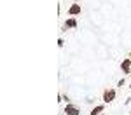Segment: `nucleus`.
Returning a JSON list of instances; mask_svg holds the SVG:
<instances>
[{"label":"nucleus","instance_id":"39448f33","mask_svg":"<svg viewBox=\"0 0 131 115\" xmlns=\"http://www.w3.org/2000/svg\"><path fill=\"white\" fill-rule=\"evenodd\" d=\"M77 26H79L77 18H67V21L63 23V28H65V30H75Z\"/></svg>","mask_w":131,"mask_h":115},{"label":"nucleus","instance_id":"7ed1b4c3","mask_svg":"<svg viewBox=\"0 0 131 115\" xmlns=\"http://www.w3.org/2000/svg\"><path fill=\"white\" fill-rule=\"evenodd\" d=\"M63 113H65V115H81V110H79L75 105L67 103V105H65V108H63Z\"/></svg>","mask_w":131,"mask_h":115},{"label":"nucleus","instance_id":"9d476101","mask_svg":"<svg viewBox=\"0 0 131 115\" xmlns=\"http://www.w3.org/2000/svg\"><path fill=\"white\" fill-rule=\"evenodd\" d=\"M129 89H131V84H129Z\"/></svg>","mask_w":131,"mask_h":115},{"label":"nucleus","instance_id":"1a4fd4ad","mask_svg":"<svg viewBox=\"0 0 131 115\" xmlns=\"http://www.w3.org/2000/svg\"><path fill=\"white\" fill-rule=\"evenodd\" d=\"M128 58H131V52H128Z\"/></svg>","mask_w":131,"mask_h":115},{"label":"nucleus","instance_id":"6e6552de","mask_svg":"<svg viewBox=\"0 0 131 115\" xmlns=\"http://www.w3.org/2000/svg\"><path fill=\"white\" fill-rule=\"evenodd\" d=\"M124 84H126V82H124V79H121V80H119V84H117V85H119V87H122V85H124Z\"/></svg>","mask_w":131,"mask_h":115},{"label":"nucleus","instance_id":"f257e3e1","mask_svg":"<svg viewBox=\"0 0 131 115\" xmlns=\"http://www.w3.org/2000/svg\"><path fill=\"white\" fill-rule=\"evenodd\" d=\"M115 96H117V91L114 89V87H105L103 89V93H101V101L105 105L112 103L114 99H115Z\"/></svg>","mask_w":131,"mask_h":115},{"label":"nucleus","instance_id":"423d86ee","mask_svg":"<svg viewBox=\"0 0 131 115\" xmlns=\"http://www.w3.org/2000/svg\"><path fill=\"white\" fill-rule=\"evenodd\" d=\"M103 112H105V103L93 106V108H91V112H89V115H101Z\"/></svg>","mask_w":131,"mask_h":115},{"label":"nucleus","instance_id":"20e7f679","mask_svg":"<svg viewBox=\"0 0 131 115\" xmlns=\"http://www.w3.org/2000/svg\"><path fill=\"white\" fill-rule=\"evenodd\" d=\"M121 70L124 75H129L131 73V58H122V61H121Z\"/></svg>","mask_w":131,"mask_h":115},{"label":"nucleus","instance_id":"9b49d317","mask_svg":"<svg viewBox=\"0 0 131 115\" xmlns=\"http://www.w3.org/2000/svg\"><path fill=\"white\" fill-rule=\"evenodd\" d=\"M101 115H103V113H101Z\"/></svg>","mask_w":131,"mask_h":115},{"label":"nucleus","instance_id":"f03ea898","mask_svg":"<svg viewBox=\"0 0 131 115\" xmlns=\"http://www.w3.org/2000/svg\"><path fill=\"white\" fill-rule=\"evenodd\" d=\"M67 14H68L70 18H77V16H81V14H82V5L79 4V2H73L70 7H68Z\"/></svg>","mask_w":131,"mask_h":115},{"label":"nucleus","instance_id":"0eeeda50","mask_svg":"<svg viewBox=\"0 0 131 115\" xmlns=\"http://www.w3.org/2000/svg\"><path fill=\"white\" fill-rule=\"evenodd\" d=\"M65 45V40L63 39H58V47H63Z\"/></svg>","mask_w":131,"mask_h":115}]
</instances>
